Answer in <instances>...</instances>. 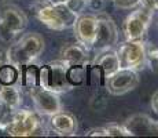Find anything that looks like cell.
<instances>
[{
	"label": "cell",
	"mask_w": 158,
	"mask_h": 138,
	"mask_svg": "<svg viewBox=\"0 0 158 138\" xmlns=\"http://www.w3.org/2000/svg\"><path fill=\"white\" fill-rule=\"evenodd\" d=\"M4 131L11 137H35L47 136L51 133L41 122L40 113L29 109H14Z\"/></svg>",
	"instance_id": "obj_1"
},
{
	"label": "cell",
	"mask_w": 158,
	"mask_h": 138,
	"mask_svg": "<svg viewBox=\"0 0 158 138\" xmlns=\"http://www.w3.org/2000/svg\"><path fill=\"white\" fill-rule=\"evenodd\" d=\"M44 39L35 32L25 33L19 39L11 42L6 51V60L17 66H22L28 62L36 61L44 51Z\"/></svg>",
	"instance_id": "obj_2"
},
{
	"label": "cell",
	"mask_w": 158,
	"mask_h": 138,
	"mask_svg": "<svg viewBox=\"0 0 158 138\" xmlns=\"http://www.w3.org/2000/svg\"><path fill=\"white\" fill-rule=\"evenodd\" d=\"M28 26V17L21 7L11 3L0 6V40L11 43Z\"/></svg>",
	"instance_id": "obj_3"
},
{
	"label": "cell",
	"mask_w": 158,
	"mask_h": 138,
	"mask_svg": "<svg viewBox=\"0 0 158 138\" xmlns=\"http://www.w3.org/2000/svg\"><path fill=\"white\" fill-rule=\"evenodd\" d=\"M36 15L43 25L52 30H65L73 28L78 17L66 6V3L50 2H44V4L39 7Z\"/></svg>",
	"instance_id": "obj_4"
},
{
	"label": "cell",
	"mask_w": 158,
	"mask_h": 138,
	"mask_svg": "<svg viewBox=\"0 0 158 138\" xmlns=\"http://www.w3.org/2000/svg\"><path fill=\"white\" fill-rule=\"evenodd\" d=\"M66 68H68V62L60 58L41 65L39 70V86L56 94L70 91L72 86L66 79Z\"/></svg>",
	"instance_id": "obj_5"
},
{
	"label": "cell",
	"mask_w": 158,
	"mask_h": 138,
	"mask_svg": "<svg viewBox=\"0 0 158 138\" xmlns=\"http://www.w3.org/2000/svg\"><path fill=\"white\" fill-rule=\"evenodd\" d=\"M154 11L139 4L123 22V33L125 40H142L153 21Z\"/></svg>",
	"instance_id": "obj_6"
},
{
	"label": "cell",
	"mask_w": 158,
	"mask_h": 138,
	"mask_svg": "<svg viewBox=\"0 0 158 138\" xmlns=\"http://www.w3.org/2000/svg\"><path fill=\"white\" fill-rule=\"evenodd\" d=\"M120 61V68L140 70L146 68V42L125 40L115 50Z\"/></svg>",
	"instance_id": "obj_7"
},
{
	"label": "cell",
	"mask_w": 158,
	"mask_h": 138,
	"mask_svg": "<svg viewBox=\"0 0 158 138\" xmlns=\"http://www.w3.org/2000/svg\"><path fill=\"white\" fill-rule=\"evenodd\" d=\"M96 33L91 50L101 53V51L113 48L118 43V29L109 14L99 11L96 13Z\"/></svg>",
	"instance_id": "obj_8"
},
{
	"label": "cell",
	"mask_w": 158,
	"mask_h": 138,
	"mask_svg": "<svg viewBox=\"0 0 158 138\" xmlns=\"http://www.w3.org/2000/svg\"><path fill=\"white\" fill-rule=\"evenodd\" d=\"M139 82H140V78L138 75V70L120 68L117 72H114L106 79L103 86L113 96H123L135 90L139 86Z\"/></svg>",
	"instance_id": "obj_9"
},
{
	"label": "cell",
	"mask_w": 158,
	"mask_h": 138,
	"mask_svg": "<svg viewBox=\"0 0 158 138\" xmlns=\"http://www.w3.org/2000/svg\"><path fill=\"white\" fill-rule=\"evenodd\" d=\"M29 96L35 104L36 112H39L43 116H51L54 113L62 110V102L59 100V96L56 93L47 88H43L40 86H33L28 88Z\"/></svg>",
	"instance_id": "obj_10"
},
{
	"label": "cell",
	"mask_w": 158,
	"mask_h": 138,
	"mask_svg": "<svg viewBox=\"0 0 158 138\" xmlns=\"http://www.w3.org/2000/svg\"><path fill=\"white\" fill-rule=\"evenodd\" d=\"M73 32L76 40L91 50L96 33V15L85 13L80 14L73 25Z\"/></svg>",
	"instance_id": "obj_11"
},
{
	"label": "cell",
	"mask_w": 158,
	"mask_h": 138,
	"mask_svg": "<svg viewBox=\"0 0 158 138\" xmlns=\"http://www.w3.org/2000/svg\"><path fill=\"white\" fill-rule=\"evenodd\" d=\"M124 127L129 136H158V120H154L146 113H136L124 122Z\"/></svg>",
	"instance_id": "obj_12"
},
{
	"label": "cell",
	"mask_w": 158,
	"mask_h": 138,
	"mask_svg": "<svg viewBox=\"0 0 158 138\" xmlns=\"http://www.w3.org/2000/svg\"><path fill=\"white\" fill-rule=\"evenodd\" d=\"M50 131L54 133L55 136L60 137H72L77 133L78 123L76 116L70 112H65V110H59V112L54 113L50 116Z\"/></svg>",
	"instance_id": "obj_13"
},
{
	"label": "cell",
	"mask_w": 158,
	"mask_h": 138,
	"mask_svg": "<svg viewBox=\"0 0 158 138\" xmlns=\"http://www.w3.org/2000/svg\"><path fill=\"white\" fill-rule=\"evenodd\" d=\"M92 65L101 72L102 78L106 80L109 76L113 75L114 72H117L120 69V61H118L115 50L109 48V50L101 51V53L96 54Z\"/></svg>",
	"instance_id": "obj_14"
},
{
	"label": "cell",
	"mask_w": 158,
	"mask_h": 138,
	"mask_svg": "<svg viewBox=\"0 0 158 138\" xmlns=\"http://www.w3.org/2000/svg\"><path fill=\"white\" fill-rule=\"evenodd\" d=\"M60 60H63L68 64H88V55H89V48L83 46L81 43H69L60 48Z\"/></svg>",
	"instance_id": "obj_15"
},
{
	"label": "cell",
	"mask_w": 158,
	"mask_h": 138,
	"mask_svg": "<svg viewBox=\"0 0 158 138\" xmlns=\"http://www.w3.org/2000/svg\"><path fill=\"white\" fill-rule=\"evenodd\" d=\"M19 68V84L23 88H30L33 86H39V70L40 66L32 61L28 62L22 66H18Z\"/></svg>",
	"instance_id": "obj_16"
},
{
	"label": "cell",
	"mask_w": 158,
	"mask_h": 138,
	"mask_svg": "<svg viewBox=\"0 0 158 138\" xmlns=\"http://www.w3.org/2000/svg\"><path fill=\"white\" fill-rule=\"evenodd\" d=\"M0 101L4 102L11 109L21 108L22 104V93H21V87L17 84L13 86H2L0 88Z\"/></svg>",
	"instance_id": "obj_17"
},
{
	"label": "cell",
	"mask_w": 158,
	"mask_h": 138,
	"mask_svg": "<svg viewBox=\"0 0 158 138\" xmlns=\"http://www.w3.org/2000/svg\"><path fill=\"white\" fill-rule=\"evenodd\" d=\"M66 79L68 83L74 87H81L87 83V65L83 64H68L66 68Z\"/></svg>",
	"instance_id": "obj_18"
},
{
	"label": "cell",
	"mask_w": 158,
	"mask_h": 138,
	"mask_svg": "<svg viewBox=\"0 0 158 138\" xmlns=\"http://www.w3.org/2000/svg\"><path fill=\"white\" fill-rule=\"evenodd\" d=\"M19 83V68L8 61L0 62V84L13 86Z\"/></svg>",
	"instance_id": "obj_19"
},
{
	"label": "cell",
	"mask_w": 158,
	"mask_h": 138,
	"mask_svg": "<svg viewBox=\"0 0 158 138\" xmlns=\"http://www.w3.org/2000/svg\"><path fill=\"white\" fill-rule=\"evenodd\" d=\"M146 66L153 73H158V46L146 42Z\"/></svg>",
	"instance_id": "obj_20"
},
{
	"label": "cell",
	"mask_w": 158,
	"mask_h": 138,
	"mask_svg": "<svg viewBox=\"0 0 158 138\" xmlns=\"http://www.w3.org/2000/svg\"><path fill=\"white\" fill-rule=\"evenodd\" d=\"M105 128H106V134H107V137H131L128 130L124 127V124L111 123V124L105 126Z\"/></svg>",
	"instance_id": "obj_21"
},
{
	"label": "cell",
	"mask_w": 158,
	"mask_h": 138,
	"mask_svg": "<svg viewBox=\"0 0 158 138\" xmlns=\"http://www.w3.org/2000/svg\"><path fill=\"white\" fill-rule=\"evenodd\" d=\"M66 6H68L76 15H80V14L85 13L87 7H89V3H88L87 0H68Z\"/></svg>",
	"instance_id": "obj_22"
},
{
	"label": "cell",
	"mask_w": 158,
	"mask_h": 138,
	"mask_svg": "<svg viewBox=\"0 0 158 138\" xmlns=\"http://www.w3.org/2000/svg\"><path fill=\"white\" fill-rule=\"evenodd\" d=\"M13 110L10 106H7L4 102L0 101V130H4V127L7 126L8 120H10L11 115H13Z\"/></svg>",
	"instance_id": "obj_23"
},
{
	"label": "cell",
	"mask_w": 158,
	"mask_h": 138,
	"mask_svg": "<svg viewBox=\"0 0 158 138\" xmlns=\"http://www.w3.org/2000/svg\"><path fill=\"white\" fill-rule=\"evenodd\" d=\"M142 0H111V3L117 8H123V10H131L135 8L140 4Z\"/></svg>",
	"instance_id": "obj_24"
},
{
	"label": "cell",
	"mask_w": 158,
	"mask_h": 138,
	"mask_svg": "<svg viewBox=\"0 0 158 138\" xmlns=\"http://www.w3.org/2000/svg\"><path fill=\"white\" fill-rule=\"evenodd\" d=\"M85 136H88V137H107V134H106V128H105V126H103V127H96V128L88 130L85 133Z\"/></svg>",
	"instance_id": "obj_25"
},
{
	"label": "cell",
	"mask_w": 158,
	"mask_h": 138,
	"mask_svg": "<svg viewBox=\"0 0 158 138\" xmlns=\"http://www.w3.org/2000/svg\"><path fill=\"white\" fill-rule=\"evenodd\" d=\"M89 3V7L95 11H99L103 6V0H87Z\"/></svg>",
	"instance_id": "obj_26"
},
{
	"label": "cell",
	"mask_w": 158,
	"mask_h": 138,
	"mask_svg": "<svg viewBox=\"0 0 158 138\" xmlns=\"http://www.w3.org/2000/svg\"><path fill=\"white\" fill-rule=\"evenodd\" d=\"M151 108H153V110L158 115V90L153 94V97H151Z\"/></svg>",
	"instance_id": "obj_27"
},
{
	"label": "cell",
	"mask_w": 158,
	"mask_h": 138,
	"mask_svg": "<svg viewBox=\"0 0 158 138\" xmlns=\"http://www.w3.org/2000/svg\"><path fill=\"white\" fill-rule=\"evenodd\" d=\"M45 2H50V3H66L68 0H45Z\"/></svg>",
	"instance_id": "obj_28"
},
{
	"label": "cell",
	"mask_w": 158,
	"mask_h": 138,
	"mask_svg": "<svg viewBox=\"0 0 158 138\" xmlns=\"http://www.w3.org/2000/svg\"><path fill=\"white\" fill-rule=\"evenodd\" d=\"M37 2H45V0H37Z\"/></svg>",
	"instance_id": "obj_29"
},
{
	"label": "cell",
	"mask_w": 158,
	"mask_h": 138,
	"mask_svg": "<svg viewBox=\"0 0 158 138\" xmlns=\"http://www.w3.org/2000/svg\"><path fill=\"white\" fill-rule=\"evenodd\" d=\"M0 88H2V84H0Z\"/></svg>",
	"instance_id": "obj_30"
}]
</instances>
